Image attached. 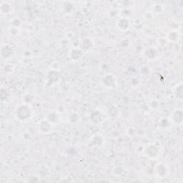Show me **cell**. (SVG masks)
<instances>
[{
	"label": "cell",
	"instance_id": "1",
	"mask_svg": "<svg viewBox=\"0 0 183 183\" xmlns=\"http://www.w3.org/2000/svg\"><path fill=\"white\" fill-rule=\"evenodd\" d=\"M17 117L20 119H26L30 116V111L29 108L26 106L20 107L17 112Z\"/></svg>",
	"mask_w": 183,
	"mask_h": 183
},
{
	"label": "cell",
	"instance_id": "2",
	"mask_svg": "<svg viewBox=\"0 0 183 183\" xmlns=\"http://www.w3.org/2000/svg\"><path fill=\"white\" fill-rule=\"evenodd\" d=\"M9 5L7 2H2L1 5V11L3 14H7L10 12Z\"/></svg>",
	"mask_w": 183,
	"mask_h": 183
}]
</instances>
